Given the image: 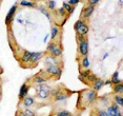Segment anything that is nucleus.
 Masks as SVG:
<instances>
[{"label": "nucleus", "instance_id": "obj_36", "mask_svg": "<svg viewBox=\"0 0 123 116\" xmlns=\"http://www.w3.org/2000/svg\"><path fill=\"white\" fill-rule=\"evenodd\" d=\"M71 7H72V5H69L68 2H64V3H63V8L66 11V12H68L69 8H71Z\"/></svg>", "mask_w": 123, "mask_h": 116}, {"label": "nucleus", "instance_id": "obj_26", "mask_svg": "<svg viewBox=\"0 0 123 116\" xmlns=\"http://www.w3.org/2000/svg\"><path fill=\"white\" fill-rule=\"evenodd\" d=\"M55 116H73L71 112L66 111V110H61V111H58L56 112Z\"/></svg>", "mask_w": 123, "mask_h": 116}, {"label": "nucleus", "instance_id": "obj_6", "mask_svg": "<svg viewBox=\"0 0 123 116\" xmlns=\"http://www.w3.org/2000/svg\"><path fill=\"white\" fill-rule=\"evenodd\" d=\"M97 91L95 90H88V91H85L84 93V100L86 103H93L97 98Z\"/></svg>", "mask_w": 123, "mask_h": 116}, {"label": "nucleus", "instance_id": "obj_13", "mask_svg": "<svg viewBox=\"0 0 123 116\" xmlns=\"http://www.w3.org/2000/svg\"><path fill=\"white\" fill-rule=\"evenodd\" d=\"M103 86H104V81H103L102 79L98 78L96 81L93 82V90H95V91H99V90L102 89Z\"/></svg>", "mask_w": 123, "mask_h": 116}, {"label": "nucleus", "instance_id": "obj_3", "mask_svg": "<svg viewBox=\"0 0 123 116\" xmlns=\"http://www.w3.org/2000/svg\"><path fill=\"white\" fill-rule=\"evenodd\" d=\"M45 73H46V74L52 75V76L60 77L61 74H62V69H61V67H59L58 64H52V66L46 67Z\"/></svg>", "mask_w": 123, "mask_h": 116}, {"label": "nucleus", "instance_id": "obj_41", "mask_svg": "<svg viewBox=\"0 0 123 116\" xmlns=\"http://www.w3.org/2000/svg\"><path fill=\"white\" fill-rule=\"evenodd\" d=\"M49 33L45 35V37H44V40H43V41H45V42H46V40H47V38H49Z\"/></svg>", "mask_w": 123, "mask_h": 116}, {"label": "nucleus", "instance_id": "obj_19", "mask_svg": "<svg viewBox=\"0 0 123 116\" xmlns=\"http://www.w3.org/2000/svg\"><path fill=\"white\" fill-rule=\"evenodd\" d=\"M114 93L115 94L122 95V93H123V84H122V82L115 84L114 86Z\"/></svg>", "mask_w": 123, "mask_h": 116}, {"label": "nucleus", "instance_id": "obj_27", "mask_svg": "<svg viewBox=\"0 0 123 116\" xmlns=\"http://www.w3.org/2000/svg\"><path fill=\"white\" fill-rule=\"evenodd\" d=\"M46 7H47V10H49V11H54L56 8V1L55 0H49Z\"/></svg>", "mask_w": 123, "mask_h": 116}, {"label": "nucleus", "instance_id": "obj_22", "mask_svg": "<svg viewBox=\"0 0 123 116\" xmlns=\"http://www.w3.org/2000/svg\"><path fill=\"white\" fill-rule=\"evenodd\" d=\"M114 102L117 103V104H118V106H120V107H122V106H123V97H122V95H119V94H116V95H115V97H114Z\"/></svg>", "mask_w": 123, "mask_h": 116}, {"label": "nucleus", "instance_id": "obj_15", "mask_svg": "<svg viewBox=\"0 0 123 116\" xmlns=\"http://www.w3.org/2000/svg\"><path fill=\"white\" fill-rule=\"evenodd\" d=\"M51 55L55 56V57H60L62 55V48L61 47H58L57 44L54 47V49L51 51Z\"/></svg>", "mask_w": 123, "mask_h": 116}, {"label": "nucleus", "instance_id": "obj_42", "mask_svg": "<svg viewBox=\"0 0 123 116\" xmlns=\"http://www.w3.org/2000/svg\"><path fill=\"white\" fill-rule=\"evenodd\" d=\"M107 56H108V53H105V54L104 55H103V60H104V59H106V58H107Z\"/></svg>", "mask_w": 123, "mask_h": 116}, {"label": "nucleus", "instance_id": "obj_24", "mask_svg": "<svg viewBox=\"0 0 123 116\" xmlns=\"http://www.w3.org/2000/svg\"><path fill=\"white\" fill-rule=\"evenodd\" d=\"M68 95L60 93V94H58L57 96H55V101L56 102H57V101H64V100L68 99Z\"/></svg>", "mask_w": 123, "mask_h": 116}, {"label": "nucleus", "instance_id": "obj_32", "mask_svg": "<svg viewBox=\"0 0 123 116\" xmlns=\"http://www.w3.org/2000/svg\"><path fill=\"white\" fill-rule=\"evenodd\" d=\"M85 39H87V38H86V36H84V35H77V41H78V43H79V42H82L83 40H85Z\"/></svg>", "mask_w": 123, "mask_h": 116}, {"label": "nucleus", "instance_id": "obj_37", "mask_svg": "<svg viewBox=\"0 0 123 116\" xmlns=\"http://www.w3.org/2000/svg\"><path fill=\"white\" fill-rule=\"evenodd\" d=\"M75 8H76V7H75L74 5H72V7H71V8H69V11L68 12V15H72V14L75 12Z\"/></svg>", "mask_w": 123, "mask_h": 116}, {"label": "nucleus", "instance_id": "obj_31", "mask_svg": "<svg viewBox=\"0 0 123 116\" xmlns=\"http://www.w3.org/2000/svg\"><path fill=\"white\" fill-rule=\"evenodd\" d=\"M97 114H98V116H110L108 113L104 111V110H99V111L97 112Z\"/></svg>", "mask_w": 123, "mask_h": 116}, {"label": "nucleus", "instance_id": "obj_39", "mask_svg": "<svg viewBox=\"0 0 123 116\" xmlns=\"http://www.w3.org/2000/svg\"><path fill=\"white\" fill-rule=\"evenodd\" d=\"M17 116H26V115L23 111H19V112H17Z\"/></svg>", "mask_w": 123, "mask_h": 116}, {"label": "nucleus", "instance_id": "obj_7", "mask_svg": "<svg viewBox=\"0 0 123 116\" xmlns=\"http://www.w3.org/2000/svg\"><path fill=\"white\" fill-rule=\"evenodd\" d=\"M95 11V7H91V5H88V7H84L82 10V12H81V16H82L83 20H85V19H88L89 17L93 15Z\"/></svg>", "mask_w": 123, "mask_h": 116}, {"label": "nucleus", "instance_id": "obj_21", "mask_svg": "<svg viewBox=\"0 0 123 116\" xmlns=\"http://www.w3.org/2000/svg\"><path fill=\"white\" fill-rule=\"evenodd\" d=\"M19 4L23 7H35V3L32 1H27V0H20Z\"/></svg>", "mask_w": 123, "mask_h": 116}, {"label": "nucleus", "instance_id": "obj_1", "mask_svg": "<svg viewBox=\"0 0 123 116\" xmlns=\"http://www.w3.org/2000/svg\"><path fill=\"white\" fill-rule=\"evenodd\" d=\"M35 89L37 91V96L41 99H46L49 98L51 94H49V91H51V88L49 86H46L45 83H41V84H36Z\"/></svg>", "mask_w": 123, "mask_h": 116}, {"label": "nucleus", "instance_id": "obj_9", "mask_svg": "<svg viewBox=\"0 0 123 116\" xmlns=\"http://www.w3.org/2000/svg\"><path fill=\"white\" fill-rule=\"evenodd\" d=\"M106 112L108 113V115H110V116H116L120 112V108H119L118 104L114 102L111 106H110L107 108V111H106Z\"/></svg>", "mask_w": 123, "mask_h": 116}, {"label": "nucleus", "instance_id": "obj_45", "mask_svg": "<svg viewBox=\"0 0 123 116\" xmlns=\"http://www.w3.org/2000/svg\"><path fill=\"white\" fill-rule=\"evenodd\" d=\"M0 1H1V0H0Z\"/></svg>", "mask_w": 123, "mask_h": 116}, {"label": "nucleus", "instance_id": "obj_29", "mask_svg": "<svg viewBox=\"0 0 123 116\" xmlns=\"http://www.w3.org/2000/svg\"><path fill=\"white\" fill-rule=\"evenodd\" d=\"M61 93V90L59 89V88H57V89H51V91H49V94H51V96H57L58 94H60Z\"/></svg>", "mask_w": 123, "mask_h": 116}, {"label": "nucleus", "instance_id": "obj_44", "mask_svg": "<svg viewBox=\"0 0 123 116\" xmlns=\"http://www.w3.org/2000/svg\"><path fill=\"white\" fill-rule=\"evenodd\" d=\"M119 4H120V5H122V0H119Z\"/></svg>", "mask_w": 123, "mask_h": 116}, {"label": "nucleus", "instance_id": "obj_34", "mask_svg": "<svg viewBox=\"0 0 123 116\" xmlns=\"http://www.w3.org/2000/svg\"><path fill=\"white\" fill-rule=\"evenodd\" d=\"M79 2H80V0H69L68 3L69 5H74V7H75V5L78 4Z\"/></svg>", "mask_w": 123, "mask_h": 116}, {"label": "nucleus", "instance_id": "obj_4", "mask_svg": "<svg viewBox=\"0 0 123 116\" xmlns=\"http://www.w3.org/2000/svg\"><path fill=\"white\" fill-rule=\"evenodd\" d=\"M17 8H18L17 4H14L13 7L10 8L9 13L6 14V17H5V24L6 25L12 24V22L14 21V19H15V13H16V11H17Z\"/></svg>", "mask_w": 123, "mask_h": 116}, {"label": "nucleus", "instance_id": "obj_20", "mask_svg": "<svg viewBox=\"0 0 123 116\" xmlns=\"http://www.w3.org/2000/svg\"><path fill=\"white\" fill-rule=\"evenodd\" d=\"M57 62H58L57 57H55V56H53V55L47 56L46 59H45V63L46 64L49 63V66H52V64H57Z\"/></svg>", "mask_w": 123, "mask_h": 116}, {"label": "nucleus", "instance_id": "obj_10", "mask_svg": "<svg viewBox=\"0 0 123 116\" xmlns=\"http://www.w3.org/2000/svg\"><path fill=\"white\" fill-rule=\"evenodd\" d=\"M29 90L30 88L26 83H23L20 88V91H19V99H23L25 96H27V93H29Z\"/></svg>", "mask_w": 123, "mask_h": 116}, {"label": "nucleus", "instance_id": "obj_23", "mask_svg": "<svg viewBox=\"0 0 123 116\" xmlns=\"http://www.w3.org/2000/svg\"><path fill=\"white\" fill-rule=\"evenodd\" d=\"M38 10L40 11V12L42 13V14H44V15H45V17H46L47 19H51V14H49V10H47V7H42V5H41V7H38Z\"/></svg>", "mask_w": 123, "mask_h": 116}, {"label": "nucleus", "instance_id": "obj_8", "mask_svg": "<svg viewBox=\"0 0 123 116\" xmlns=\"http://www.w3.org/2000/svg\"><path fill=\"white\" fill-rule=\"evenodd\" d=\"M44 53L43 52H33V56L31 58V62L32 64H37L39 61L41 60V58L43 57Z\"/></svg>", "mask_w": 123, "mask_h": 116}, {"label": "nucleus", "instance_id": "obj_17", "mask_svg": "<svg viewBox=\"0 0 123 116\" xmlns=\"http://www.w3.org/2000/svg\"><path fill=\"white\" fill-rule=\"evenodd\" d=\"M81 67L83 69H88L91 67V61H89V58L87 56H83V58L81 59Z\"/></svg>", "mask_w": 123, "mask_h": 116}, {"label": "nucleus", "instance_id": "obj_43", "mask_svg": "<svg viewBox=\"0 0 123 116\" xmlns=\"http://www.w3.org/2000/svg\"><path fill=\"white\" fill-rule=\"evenodd\" d=\"M116 116H122V113H121V111H120L119 113H118V114H117Z\"/></svg>", "mask_w": 123, "mask_h": 116}, {"label": "nucleus", "instance_id": "obj_28", "mask_svg": "<svg viewBox=\"0 0 123 116\" xmlns=\"http://www.w3.org/2000/svg\"><path fill=\"white\" fill-rule=\"evenodd\" d=\"M24 113H25V115L26 116H36V113L33 111L32 109H29V108H25L24 110H22Z\"/></svg>", "mask_w": 123, "mask_h": 116}, {"label": "nucleus", "instance_id": "obj_14", "mask_svg": "<svg viewBox=\"0 0 123 116\" xmlns=\"http://www.w3.org/2000/svg\"><path fill=\"white\" fill-rule=\"evenodd\" d=\"M46 80H47V78L46 77H44L43 75H40V74H38V75H36L34 79H33V81H34V83L35 84H41V83H44V82H46Z\"/></svg>", "mask_w": 123, "mask_h": 116}, {"label": "nucleus", "instance_id": "obj_25", "mask_svg": "<svg viewBox=\"0 0 123 116\" xmlns=\"http://www.w3.org/2000/svg\"><path fill=\"white\" fill-rule=\"evenodd\" d=\"M91 71H89L88 69H84V70H83V71H81V72H80V79H81V80H82V79H84V78H86V77H87V76L89 75V74H91Z\"/></svg>", "mask_w": 123, "mask_h": 116}, {"label": "nucleus", "instance_id": "obj_33", "mask_svg": "<svg viewBox=\"0 0 123 116\" xmlns=\"http://www.w3.org/2000/svg\"><path fill=\"white\" fill-rule=\"evenodd\" d=\"M99 1H101V0H88V5H91V7H94V5L97 4Z\"/></svg>", "mask_w": 123, "mask_h": 116}, {"label": "nucleus", "instance_id": "obj_12", "mask_svg": "<svg viewBox=\"0 0 123 116\" xmlns=\"http://www.w3.org/2000/svg\"><path fill=\"white\" fill-rule=\"evenodd\" d=\"M34 104H35L34 97H32V96H25V97L23 98V106L25 107V108H31V107L34 106Z\"/></svg>", "mask_w": 123, "mask_h": 116}, {"label": "nucleus", "instance_id": "obj_18", "mask_svg": "<svg viewBox=\"0 0 123 116\" xmlns=\"http://www.w3.org/2000/svg\"><path fill=\"white\" fill-rule=\"evenodd\" d=\"M111 84H117V83H120V82H122V80L119 78V73L118 72H115L113 76H111Z\"/></svg>", "mask_w": 123, "mask_h": 116}, {"label": "nucleus", "instance_id": "obj_5", "mask_svg": "<svg viewBox=\"0 0 123 116\" xmlns=\"http://www.w3.org/2000/svg\"><path fill=\"white\" fill-rule=\"evenodd\" d=\"M78 52H79V54L82 57L83 56H87L88 54V40L87 39H85L82 42L78 43Z\"/></svg>", "mask_w": 123, "mask_h": 116}, {"label": "nucleus", "instance_id": "obj_16", "mask_svg": "<svg viewBox=\"0 0 123 116\" xmlns=\"http://www.w3.org/2000/svg\"><path fill=\"white\" fill-rule=\"evenodd\" d=\"M59 32H60L59 27L54 25V27H52V31H51V33H49V37H51L52 40H54L55 38H57V36L59 35Z\"/></svg>", "mask_w": 123, "mask_h": 116}, {"label": "nucleus", "instance_id": "obj_35", "mask_svg": "<svg viewBox=\"0 0 123 116\" xmlns=\"http://www.w3.org/2000/svg\"><path fill=\"white\" fill-rule=\"evenodd\" d=\"M55 46H56L55 42H49V46H47V51H49V52H51V51L54 49V47H55Z\"/></svg>", "mask_w": 123, "mask_h": 116}, {"label": "nucleus", "instance_id": "obj_38", "mask_svg": "<svg viewBox=\"0 0 123 116\" xmlns=\"http://www.w3.org/2000/svg\"><path fill=\"white\" fill-rule=\"evenodd\" d=\"M65 12H66V11L64 10L63 7H61L60 10H59V13H60V15H61V16H65Z\"/></svg>", "mask_w": 123, "mask_h": 116}, {"label": "nucleus", "instance_id": "obj_2", "mask_svg": "<svg viewBox=\"0 0 123 116\" xmlns=\"http://www.w3.org/2000/svg\"><path fill=\"white\" fill-rule=\"evenodd\" d=\"M75 31H76L77 35H84L86 36L88 33V27L86 24L85 20L80 19L75 23Z\"/></svg>", "mask_w": 123, "mask_h": 116}, {"label": "nucleus", "instance_id": "obj_40", "mask_svg": "<svg viewBox=\"0 0 123 116\" xmlns=\"http://www.w3.org/2000/svg\"><path fill=\"white\" fill-rule=\"evenodd\" d=\"M107 84H111V79H108V80H105V81H104V86H107Z\"/></svg>", "mask_w": 123, "mask_h": 116}, {"label": "nucleus", "instance_id": "obj_11", "mask_svg": "<svg viewBox=\"0 0 123 116\" xmlns=\"http://www.w3.org/2000/svg\"><path fill=\"white\" fill-rule=\"evenodd\" d=\"M32 56H33V52H30V51H24L23 54H22V56H21L22 63H30Z\"/></svg>", "mask_w": 123, "mask_h": 116}, {"label": "nucleus", "instance_id": "obj_30", "mask_svg": "<svg viewBox=\"0 0 123 116\" xmlns=\"http://www.w3.org/2000/svg\"><path fill=\"white\" fill-rule=\"evenodd\" d=\"M86 79H87V80L89 81V82H92V83H93L94 81H96V80H97L98 77H97V76L95 75V74H92V73H91V74H89V75L87 76V77H86Z\"/></svg>", "mask_w": 123, "mask_h": 116}]
</instances>
